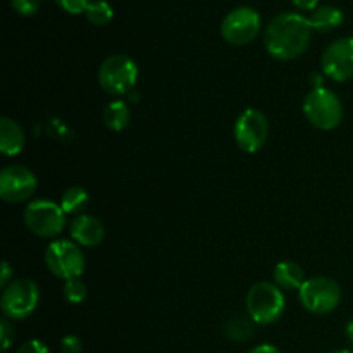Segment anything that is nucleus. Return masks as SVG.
<instances>
[{"label":"nucleus","instance_id":"nucleus-1","mask_svg":"<svg viewBox=\"0 0 353 353\" xmlns=\"http://www.w3.org/2000/svg\"><path fill=\"white\" fill-rule=\"evenodd\" d=\"M312 31L309 17L299 12H281L265 28L264 47L278 61H293L309 48Z\"/></svg>","mask_w":353,"mask_h":353},{"label":"nucleus","instance_id":"nucleus-2","mask_svg":"<svg viewBox=\"0 0 353 353\" xmlns=\"http://www.w3.org/2000/svg\"><path fill=\"white\" fill-rule=\"evenodd\" d=\"M285 293L276 283L259 281L247 293V314L255 324L269 326L281 319L285 312Z\"/></svg>","mask_w":353,"mask_h":353},{"label":"nucleus","instance_id":"nucleus-3","mask_svg":"<svg viewBox=\"0 0 353 353\" xmlns=\"http://www.w3.org/2000/svg\"><path fill=\"white\" fill-rule=\"evenodd\" d=\"M303 114L314 128L331 131L343 121V103L336 93L324 86L312 88L303 100Z\"/></svg>","mask_w":353,"mask_h":353},{"label":"nucleus","instance_id":"nucleus-4","mask_svg":"<svg viewBox=\"0 0 353 353\" xmlns=\"http://www.w3.org/2000/svg\"><path fill=\"white\" fill-rule=\"evenodd\" d=\"M65 216L68 214L62 210L61 203H55L52 200H34L28 203L23 212L28 230L34 236L48 238V240H55L65 230V224H68Z\"/></svg>","mask_w":353,"mask_h":353},{"label":"nucleus","instance_id":"nucleus-5","mask_svg":"<svg viewBox=\"0 0 353 353\" xmlns=\"http://www.w3.org/2000/svg\"><path fill=\"white\" fill-rule=\"evenodd\" d=\"M138 65L124 54L109 55L99 68V83L109 95L121 97L130 93L138 81Z\"/></svg>","mask_w":353,"mask_h":353},{"label":"nucleus","instance_id":"nucleus-6","mask_svg":"<svg viewBox=\"0 0 353 353\" xmlns=\"http://www.w3.org/2000/svg\"><path fill=\"white\" fill-rule=\"evenodd\" d=\"M45 264L62 281L81 278L86 262L83 250L72 240H54L45 250Z\"/></svg>","mask_w":353,"mask_h":353},{"label":"nucleus","instance_id":"nucleus-7","mask_svg":"<svg viewBox=\"0 0 353 353\" xmlns=\"http://www.w3.org/2000/svg\"><path fill=\"white\" fill-rule=\"evenodd\" d=\"M299 299L307 312L326 316L340 305L341 286L327 276H316L303 283L299 290Z\"/></svg>","mask_w":353,"mask_h":353},{"label":"nucleus","instance_id":"nucleus-8","mask_svg":"<svg viewBox=\"0 0 353 353\" xmlns=\"http://www.w3.org/2000/svg\"><path fill=\"white\" fill-rule=\"evenodd\" d=\"M40 302V290L31 279H14L7 288H3L0 299V309L6 319L24 321L37 310Z\"/></svg>","mask_w":353,"mask_h":353},{"label":"nucleus","instance_id":"nucleus-9","mask_svg":"<svg viewBox=\"0 0 353 353\" xmlns=\"http://www.w3.org/2000/svg\"><path fill=\"white\" fill-rule=\"evenodd\" d=\"M261 28V14L252 7L241 6L224 16L221 23V34L231 45H247L259 37Z\"/></svg>","mask_w":353,"mask_h":353},{"label":"nucleus","instance_id":"nucleus-10","mask_svg":"<svg viewBox=\"0 0 353 353\" xmlns=\"http://www.w3.org/2000/svg\"><path fill=\"white\" fill-rule=\"evenodd\" d=\"M234 141L245 154H257L269 137L268 117L257 109H245L234 123Z\"/></svg>","mask_w":353,"mask_h":353},{"label":"nucleus","instance_id":"nucleus-11","mask_svg":"<svg viewBox=\"0 0 353 353\" xmlns=\"http://www.w3.org/2000/svg\"><path fill=\"white\" fill-rule=\"evenodd\" d=\"M38 188L33 171L19 164H10L0 171V199L7 203L30 200Z\"/></svg>","mask_w":353,"mask_h":353},{"label":"nucleus","instance_id":"nucleus-12","mask_svg":"<svg viewBox=\"0 0 353 353\" xmlns=\"http://www.w3.org/2000/svg\"><path fill=\"white\" fill-rule=\"evenodd\" d=\"M321 68L324 76L333 81H348L353 78V37H341L331 41L323 52Z\"/></svg>","mask_w":353,"mask_h":353},{"label":"nucleus","instance_id":"nucleus-13","mask_svg":"<svg viewBox=\"0 0 353 353\" xmlns=\"http://www.w3.org/2000/svg\"><path fill=\"white\" fill-rule=\"evenodd\" d=\"M69 233L74 243L79 247H97L102 243L103 236H105V228L97 219L95 216H88V214H81L76 216L69 224Z\"/></svg>","mask_w":353,"mask_h":353},{"label":"nucleus","instance_id":"nucleus-14","mask_svg":"<svg viewBox=\"0 0 353 353\" xmlns=\"http://www.w3.org/2000/svg\"><path fill=\"white\" fill-rule=\"evenodd\" d=\"M26 134L24 130L10 117L0 119V152L6 157H16L24 150Z\"/></svg>","mask_w":353,"mask_h":353},{"label":"nucleus","instance_id":"nucleus-15","mask_svg":"<svg viewBox=\"0 0 353 353\" xmlns=\"http://www.w3.org/2000/svg\"><path fill=\"white\" fill-rule=\"evenodd\" d=\"M274 283L281 290H300L307 281L305 271L300 264L293 261H283L274 268Z\"/></svg>","mask_w":353,"mask_h":353},{"label":"nucleus","instance_id":"nucleus-16","mask_svg":"<svg viewBox=\"0 0 353 353\" xmlns=\"http://www.w3.org/2000/svg\"><path fill=\"white\" fill-rule=\"evenodd\" d=\"M343 12L341 9L334 6H321L317 9L312 10V14L309 16L310 26L312 30L321 31V33H327V31H333L336 28H340L343 24Z\"/></svg>","mask_w":353,"mask_h":353},{"label":"nucleus","instance_id":"nucleus-17","mask_svg":"<svg viewBox=\"0 0 353 353\" xmlns=\"http://www.w3.org/2000/svg\"><path fill=\"white\" fill-rule=\"evenodd\" d=\"M131 110L124 100H112L103 110V123L110 131H123L130 124Z\"/></svg>","mask_w":353,"mask_h":353},{"label":"nucleus","instance_id":"nucleus-18","mask_svg":"<svg viewBox=\"0 0 353 353\" xmlns=\"http://www.w3.org/2000/svg\"><path fill=\"white\" fill-rule=\"evenodd\" d=\"M90 203V195L81 186H71L61 196V207L68 216H81Z\"/></svg>","mask_w":353,"mask_h":353},{"label":"nucleus","instance_id":"nucleus-19","mask_svg":"<svg viewBox=\"0 0 353 353\" xmlns=\"http://www.w3.org/2000/svg\"><path fill=\"white\" fill-rule=\"evenodd\" d=\"M254 324L255 323L252 321V317L248 316V314L247 316H243V314H236V316H233L230 321H228L224 331H226L230 340L248 341L252 340V336H254Z\"/></svg>","mask_w":353,"mask_h":353},{"label":"nucleus","instance_id":"nucleus-20","mask_svg":"<svg viewBox=\"0 0 353 353\" xmlns=\"http://www.w3.org/2000/svg\"><path fill=\"white\" fill-rule=\"evenodd\" d=\"M85 16L95 26H107L114 19V9L107 0H92L86 7Z\"/></svg>","mask_w":353,"mask_h":353},{"label":"nucleus","instance_id":"nucleus-21","mask_svg":"<svg viewBox=\"0 0 353 353\" xmlns=\"http://www.w3.org/2000/svg\"><path fill=\"white\" fill-rule=\"evenodd\" d=\"M62 292H64L65 302L72 303V305H79L86 299V285L81 281V278L64 281V290Z\"/></svg>","mask_w":353,"mask_h":353},{"label":"nucleus","instance_id":"nucleus-22","mask_svg":"<svg viewBox=\"0 0 353 353\" xmlns=\"http://www.w3.org/2000/svg\"><path fill=\"white\" fill-rule=\"evenodd\" d=\"M14 10L21 16H33L34 12H38L41 6V0H10Z\"/></svg>","mask_w":353,"mask_h":353},{"label":"nucleus","instance_id":"nucleus-23","mask_svg":"<svg viewBox=\"0 0 353 353\" xmlns=\"http://www.w3.org/2000/svg\"><path fill=\"white\" fill-rule=\"evenodd\" d=\"M55 2H57V6L61 7L64 12L78 16V14L85 12L86 7H88V3L92 2V0H55Z\"/></svg>","mask_w":353,"mask_h":353},{"label":"nucleus","instance_id":"nucleus-24","mask_svg":"<svg viewBox=\"0 0 353 353\" xmlns=\"http://www.w3.org/2000/svg\"><path fill=\"white\" fill-rule=\"evenodd\" d=\"M14 338H16V334H14V330H12V326H10L9 319H6V317H3V319L0 321V341H2L3 352H7L10 347H12Z\"/></svg>","mask_w":353,"mask_h":353},{"label":"nucleus","instance_id":"nucleus-25","mask_svg":"<svg viewBox=\"0 0 353 353\" xmlns=\"http://www.w3.org/2000/svg\"><path fill=\"white\" fill-rule=\"evenodd\" d=\"M61 352L62 353H83L81 338L76 336V334H68V336H64L61 341Z\"/></svg>","mask_w":353,"mask_h":353},{"label":"nucleus","instance_id":"nucleus-26","mask_svg":"<svg viewBox=\"0 0 353 353\" xmlns=\"http://www.w3.org/2000/svg\"><path fill=\"white\" fill-rule=\"evenodd\" d=\"M16 353H50V350H48V347L43 343V341L28 340L26 343H23L19 348H17Z\"/></svg>","mask_w":353,"mask_h":353},{"label":"nucleus","instance_id":"nucleus-27","mask_svg":"<svg viewBox=\"0 0 353 353\" xmlns=\"http://www.w3.org/2000/svg\"><path fill=\"white\" fill-rule=\"evenodd\" d=\"M12 274H14V269L10 268L9 262L3 261V264H2V276H0V286H2V288H7V286H9L10 283L14 281Z\"/></svg>","mask_w":353,"mask_h":353},{"label":"nucleus","instance_id":"nucleus-28","mask_svg":"<svg viewBox=\"0 0 353 353\" xmlns=\"http://www.w3.org/2000/svg\"><path fill=\"white\" fill-rule=\"evenodd\" d=\"M292 3L300 10H314L317 9L319 0H292Z\"/></svg>","mask_w":353,"mask_h":353},{"label":"nucleus","instance_id":"nucleus-29","mask_svg":"<svg viewBox=\"0 0 353 353\" xmlns=\"http://www.w3.org/2000/svg\"><path fill=\"white\" fill-rule=\"evenodd\" d=\"M248 353H281L278 347H274V345H269V343H262V345H257V347L252 348Z\"/></svg>","mask_w":353,"mask_h":353},{"label":"nucleus","instance_id":"nucleus-30","mask_svg":"<svg viewBox=\"0 0 353 353\" xmlns=\"http://www.w3.org/2000/svg\"><path fill=\"white\" fill-rule=\"evenodd\" d=\"M345 336H347V340L353 345V319L348 321L347 326H345Z\"/></svg>","mask_w":353,"mask_h":353},{"label":"nucleus","instance_id":"nucleus-31","mask_svg":"<svg viewBox=\"0 0 353 353\" xmlns=\"http://www.w3.org/2000/svg\"><path fill=\"white\" fill-rule=\"evenodd\" d=\"M331 353H353V350H348V348H345V350H334Z\"/></svg>","mask_w":353,"mask_h":353}]
</instances>
